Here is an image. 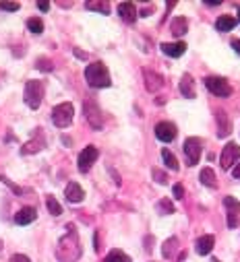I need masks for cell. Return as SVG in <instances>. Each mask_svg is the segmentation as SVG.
Masks as SVG:
<instances>
[{
  "label": "cell",
  "mask_w": 240,
  "mask_h": 262,
  "mask_svg": "<svg viewBox=\"0 0 240 262\" xmlns=\"http://www.w3.org/2000/svg\"><path fill=\"white\" fill-rule=\"evenodd\" d=\"M232 173H234V178H236V180H240V163L234 167V171H232Z\"/></svg>",
  "instance_id": "obj_39"
},
{
  "label": "cell",
  "mask_w": 240,
  "mask_h": 262,
  "mask_svg": "<svg viewBox=\"0 0 240 262\" xmlns=\"http://www.w3.org/2000/svg\"><path fill=\"white\" fill-rule=\"evenodd\" d=\"M183 149H185V155H187L189 165H197L199 159H201V151H203V143H201V139H197V137L187 139L185 145H183Z\"/></svg>",
  "instance_id": "obj_5"
},
{
  "label": "cell",
  "mask_w": 240,
  "mask_h": 262,
  "mask_svg": "<svg viewBox=\"0 0 240 262\" xmlns=\"http://www.w3.org/2000/svg\"><path fill=\"white\" fill-rule=\"evenodd\" d=\"M37 7H39V11H44V13H46V11L50 9V3H46V0H42V3H37Z\"/></svg>",
  "instance_id": "obj_38"
},
{
  "label": "cell",
  "mask_w": 240,
  "mask_h": 262,
  "mask_svg": "<svg viewBox=\"0 0 240 262\" xmlns=\"http://www.w3.org/2000/svg\"><path fill=\"white\" fill-rule=\"evenodd\" d=\"M85 79L89 83V87L93 89H102V87H110V73L106 69V64L102 62H93L85 69Z\"/></svg>",
  "instance_id": "obj_2"
},
{
  "label": "cell",
  "mask_w": 240,
  "mask_h": 262,
  "mask_svg": "<svg viewBox=\"0 0 240 262\" xmlns=\"http://www.w3.org/2000/svg\"><path fill=\"white\" fill-rule=\"evenodd\" d=\"M9 262H31L25 254H15V256H11V260Z\"/></svg>",
  "instance_id": "obj_34"
},
{
  "label": "cell",
  "mask_w": 240,
  "mask_h": 262,
  "mask_svg": "<svg viewBox=\"0 0 240 262\" xmlns=\"http://www.w3.org/2000/svg\"><path fill=\"white\" fill-rule=\"evenodd\" d=\"M157 211H159L162 215H172V213H174V205H172L168 199H164V201L157 203Z\"/></svg>",
  "instance_id": "obj_30"
},
{
  "label": "cell",
  "mask_w": 240,
  "mask_h": 262,
  "mask_svg": "<svg viewBox=\"0 0 240 262\" xmlns=\"http://www.w3.org/2000/svg\"><path fill=\"white\" fill-rule=\"evenodd\" d=\"M44 91H46V85L42 81H27L25 85V91H23V97H25V103L31 107V110H37L42 105V99H44Z\"/></svg>",
  "instance_id": "obj_3"
},
{
  "label": "cell",
  "mask_w": 240,
  "mask_h": 262,
  "mask_svg": "<svg viewBox=\"0 0 240 262\" xmlns=\"http://www.w3.org/2000/svg\"><path fill=\"white\" fill-rule=\"evenodd\" d=\"M240 159V147L236 143H228L219 155V165L222 169H232V165Z\"/></svg>",
  "instance_id": "obj_7"
},
{
  "label": "cell",
  "mask_w": 240,
  "mask_h": 262,
  "mask_svg": "<svg viewBox=\"0 0 240 262\" xmlns=\"http://www.w3.org/2000/svg\"><path fill=\"white\" fill-rule=\"evenodd\" d=\"M35 217H37V211H35L33 207H23V209L15 215V223H17V225H29V223L35 221Z\"/></svg>",
  "instance_id": "obj_15"
},
{
  "label": "cell",
  "mask_w": 240,
  "mask_h": 262,
  "mask_svg": "<svg viewBox=\"0 0 240 262\" xmlns=\"http://www.w3.org/2000/svg\"><path fill=\"white\" fill-rule=\"evenodd\" d=\"M238 23H240V7H238Z\"/></svg>",
  "instance_id": "obj_41"
},
{
  "label": "cell",
  "mask_w": 240,
  "mask_h": 262,
  "mask_svg": "<svg viewBox=\"0 0 240 262\" xmlns=\"http://www.w3.org/2000/svg\"><path fill=\"white\" fill-rule=\"evenodd\" d=\"M199 180H201V184H205V186H209V188H215V186H217L215 173H213L211 167H203L201 173H199Z\"/></svg>",
  "instance_id": "obj_22"
},
{
  "label": "cell",
  "mask_w": 240,
  "mask_h": 262,
  "mask_svg": "<svg viewBox=\"0 0 240 262\" xmlns=\"http://www.w3.org/2000/svg\"><path fill=\"white\" fill-rule=\"evenodd\" d=\"M215 118H217V137H228L230 135V120H228V114L226 112H215Z\"/></svg>",
  "instance_id": "obj_19"
},
{
  "label": "cell",
  "mask_w": 240,
  "mask_h": 262,
  "mask_svg": "<svg viewBox=\"0 0 240 262\" xmlns=\"http://www.w3.org/2000/svg\"><path fill=\"white\" fill-rule=\"evenodd\" d=\"M46 209L50 211L52 217H60V215H63V207L58 205V201L54 199V196H48V199H46Z\"/></svg>",
  "instance_id": "obj_24"
},
{
  "label": "cell",
  "mask_w": 240,
  "mask_h": 262,
  "mask_svg": "<svg viewBox=\"0 0 240 262\" xmlns=\"http://www.w3.org/2000/svg\"><path fill=\"white\" fill-rule=\"evenodd\" d=\"M65 196H67V201L69 203H81L83 199H85V192H83V188L77 184V182H71L67 188H65Z\"/></svg>",
  "instance_id": "obj_13"
},
{
  "label": "cell",
  "mask_w": 240,
  "mask_h": 262,
  "mask_svg": "<svg viewBox=\"0 0 240 262\" xmlns=\"http://www.w3.org/2000/svg\"><path fill=\"white\" fill-rule=\"evenodd\" d=\"M97 155H99V151L93 147V145H89V147H85L81 153H79V159H77V163H79V171H89L91 169V165L95 163V159H97Z\"/></svg>",
  "instance_id": "obj_8"
},
{
  "label": "cell",
  "mask_w": 240,
  "mask_h": 262,
  "mask_svg": "<svg viewBox=\"0 0 240 262\" xmlns=\"http://www.w3.org/2000/svg\"><path fill=\"white\" fill-rule=\"evenodd\" d=\"M104 262H131V258L125 254V252H120V250H112Z\"/></svg>",
  "instance_id": "obj_26"
},
{
  "label": "cell",
  "mask_w": 240,
  "mask_h": 262,
  "mask_svg": "<svg viewBox=\"0 0 240 262\" xmlns=\"http://www.w3.org/2000/svg\"><path fill=\"white\" fill-rule=\"evenodd\" d=\"M162 52L170 58H180L187 52V43L185 41H176V43H162Z\"/></svg>",
  "instance_id": "obj_16"
},
{
  "label": "cell",
  "mask_w": 240,
  "mask_h": 262,
  "mask_svg": "<svg viewBox=\"0 0 240 262\" xmlns=\"http://www.w3.org/2000/svg\"><path fill=\"white\" fill-rule=\"evenodd\" d=\"M85 7L89 11H97V13H104V15L110 13V5L108 3H85Z\"/></svg>",
  "instance_id": "obj_29"
},
{
  "label": "cell",
  "mask_w": 240,
  "mask_h": 262,
  "mask_svg": "<svg viewBox=\"0 0 240 262\" xmlns=\"http://www.w3.org/2000/svg\"><path fill=\"white\" fill-rule=\"evenodd\" d=\"M187 29H189V21H187L185 17H176V19H172V23H170V31H172L176 37H183V35L187 33Z\"/></svg>",
  "instance_id": "obj_17"
},
{
  "label": "cell",
  "mask_w": 240,
  "mask_h": 262,
  "mask_svg": "<svg viewBox=\"0 0 240 262\" xmlns=\"http://www.w3.org/2000/svg\"><path fill=\"white\" fill-rule=\"evenodd\" d=\"M155 137L162 141V143H172L176 139V126L172 122H159L155 126Z\"/></svg>",
  "instance_id": "obj_11"
},
{
  "label": "cell",
  "mask_w": 240,
  "mask_h": 262,
  "mask_svg": "<svg viewBox=\"0 0 240 262\" xmlns=\"http://www.w3.org/2000/svg\"><path fill=\"white\" fill-rule=\"evenodd\" d=\"M0 9H3V11H11V13H15V11H19V5H17V3H0Z\"/></svg>",
  "instance_id": "obj_33"
},
{
  "label": "cell",
  "mask_w": 240,
  "mask_h": 262,
  "mask_svg": "<svg viewBox=\"0 0 240 262\" xmlns=\"http://www.w3.org/2000/svg\"><path fill=\"white\" fill-rule=\"evenodd\" d=\"M236 27V19L234 17H228V15H222L217 21H215V29L226 33V31H232Z\"/></svg>",
  "instance_id": "obj_21"
},
{
  "label": "cell",
  "mask_w": 240,
  "mask_h": 262,
  "mask_svg": "<svg viewBox=\"0 0 240 262\" xmlns=\"http://www.w3.org/2000/svg\"><path fill=\"white\" fill-rule=\"evenodd\" d=\"M203 83H205V87H207L213 95H217V97H230V93H232V87H230L228 81L222 79V77H207Z\"/></svg>",
  "instance_id": "obj_6"
},
{
  "label": "cell",
  "mask_w": 240,
  "mask_h": 262,
  "mask_svg": "<svg viewBox=\"0 0 240 262\" xmlns=\"http://www.w3.org/2000/svg\"><path fill=\"white\" fill-rule=\"evenodd\" d=\"M224 205H226V211H228V227L236 229L238 227V215H240V203L234 199V196H226Z\"/></svg>",
  "instance_id": "obj_9"
},
{
  "label": "cell",
  "mask_w": 240,
  "mask_h": 262,
  "mask_svg": "<svg viewBox=\"0 0 240 262\" xmlns=\"http://www.w3.org/2000/svg\"><path fill=\"white\" fill-rule=\"evenodd\" d=\"M73 114H75L73 103H60V105H56L52 110V122H54V126L67 128L73 122Z\"/></svg>",
  "instance_id": "obj_4"
},
{
  "label": "cell",
  "mask_w": 240,
  "mask_h": 262,
  "mask_svg": "<svg viewBox=\"0 0 240 262\" xmlns=\"http://www.w3.org/2000/svg\"><path fill=\"white\" fill-rule=\"evenodd\" d=\"M118 15H120V19L127 21V23H135V19H137V9H135L133 3H120V5H118Z\"/></svg>",
  "instance_id": "obj_14"
},
{
  "label": "cell",
  "mask_w": 240,
  "mask_h": 262,
  "mask_svg": "<svg viewBox=\"0 0 240 262\" xmlns=\"http://www.w3.org/2000/svg\"><path fill=\"white\" fill-rule=\"evenodd\" d=\"M37 69H42V71H52L54 67H52V64H50L46 58H42V60H39V64H37Z\"/></svg>",
  "instance_id": "obj_35"
},
{
  "label": "cell",
  "mask_w": 240,
  "mask_h": 262,
  "mask_svg": "<svg viewBox=\"0 0 240 262\" xmlns=\"http://www.w3.org/2000/svg\"><path fill=\"white\" fill-rule=\"evenodd\" d=\"M211 262H219V260H217V258H215V260H211Z\"/></svg>",
  "instance_id": "obj_43"
},
{
  "label": "cell",
  "mask_w": 240,
  "mask_h": 262,
  "mask_svg": "<svg viewBox=\"0 0 240 262\" xmlns=\"http://www.w3.org/2000/svg\"><path fill=\"white\" fill-rule=\"evenodd\" d=\"M162 159H164V163H166V167H170L172 171H178V159L174 157V153L172 151H168V149H164L162 151Z\"/></svg>",
  "instance_id": "obj_23"
},
{
  "label": "cell",
  "mask_w": 240,
  "mask_h": 262,
  "mask_svg": "<svg viewBox=\"0 0 240 262\" xmlns=\"http://www.w3.org/2000/svg\"><path fill=\"white\" fill-rule=\"evenodd\" d=\"M213 244H215V237H213V235H203V237L197 239L195 248H197V252H199L201 256H205V254H209V252L213 250Z\"/></svg>",
  "instance_id": "obj_20"
},
{
  "label": "cell",
  "mask_w": 240,
  "mask_h": 262,
  "mask_svg": "<svg viewBox=\"0 0 240 262\" xmlns=\"http://www.w3.org/2000/svg\"><path fill=\"white\" fill-rule=\"evenodd\" d=\"M44 147H46V141H44V137H42V141H37V143H33V141H31V143H27V145L21 149V153H23V155H29V153H37V151H42Z\"/></svg>",
  "instance_id": "obj_27"
},
{
  "label": "cell",
  "mask_w": 240,
  "mask_h": 262,
  "mask_svg": "<svg viewBox=\"0 0 240 262\" xmlns=\"http://www.w3.org/2000/svg\"><path fill=\"white\" fill-rule=\"evenodd\" d=\"M143 77H145V87H147V91L155 93V91H159V89L164 87L162 75H157V73H153V71H143Z\"/></svg>",
  "instance_id": "obj_12"
},
{
  "label": "cell",
  "mask_w": 240,
  "mask_h": 262,
  "mask_svg": "<svg viewBox=\"0 0 240 262\" xmlns=\"http://www.w3.org/2000/svg\"><path fill=\"white\" fill-rule=\"evenodd\" d=\"M0 180H3V182H5L7 186H11V188L15 190V194H21V188H19V186H15V184H13V182H11L9 178H3V176H0Z\"/></svg>",
  "instance_id": "obj_36"
},
{
  "label": "cell",
  "mask_w": 240,
  "mask_h": 262,
  "mask_svg": "<svg viewBox=\"0 0 240 262\" xmlns=\"http://www.w3.org/2000/svg\"><path fill=\"white\" fill-rule=\"evenodd\" d=\"M0 248H3V239H0Z\"/></svg>",
  "instance_id": "obj_42"
},
{
  "label": "cell",
  "mask_w": 240,
  "mask_h": 262,
  "mask_svg": "<svg viewBox=\"0 0 240 262\" xmlns=\"http://www.w3.org/2000/svg\"><path fill=\"white\" fill-rule=\"evenodd\" d=\"M180 93H183L185 97H189V99H193V97L197 95V91H195V81H193L191 75H185L183 81H180Z\"/></svg>",
  "instance_id": "obj_18"
},
{
  "label": "cell",
  "mask_w": 240,
  "mask_h": 262,
  "mask_svg": "<svg viewBox=\"0 0 240 262\" xmlns=\"http://www.w3.org/2000/svg\"><path fill=\"white\" fill-rule=\"evenodd\" d=\"M69 233L58 242V248H56V258L60 262H77L79 256H81V246H79V237H77V231H75V225H67Z\"/></svg>",
  "instance_id": "obj_1"
},
{
  "label": "cell",
  "mask_w": 240,
  "mask_h": 262,
  "mask_svg": "<svg viewBox=\"0 0 240 262\" xmlns=\"http://www.w3.org/2000/svg\"><path fill=\"white\" fill-rule=\"evenodd\" d=\"M83 112H85L87 122H89V124H91L95 130H99V128H102V124H104V120H102V112H99L97 103H95V101H85Z\"/></svg>",
  "instance_id": "obj_10"
},
{
  "label": "cell",
  "mask_w": 240,
  "mask_h": 262,
  "mask_svg": "<svg viewBox=\"0 0 240 262\" xmlns=\"http://www.w3.org/2000/svg\"><path fill=\"white\" fill-rule=\"evenodd\" d=\"M232 48H234V52L240 56V39H232Z\"/></svg>",
  "instance_id": "obj_37"
},
{
  "label": "cell",
  "mask_w": 240,
  "mask_h": 262,
  "mask_svg": "<svg viewBox=\"0 0 240 262\" xmlns=\"http://www.w3.org/2000/svg\"><path fill=\"white\" fill-rule=\"evenodd\" d=\"M151 176H153V180H155L157 184H166V182H168V176H166L164 171H159V169H155V167L151 169Z\"/></svg>",
  "instance_id": "obj_31"
},
{
  "label": "cell",
  "mask_w": 240,
  "mask_h": 262,
  "mask_svg": "<svg viewBox=\"0 0 240 262\" xmlns=\"http://www.w3.org/2000/svg\"><path fill=\"white\" fill-rule=\"evenodd\" d=\"M176 248H178V239H176V237L166 239V242H164V248H162L164 258H172V256H174V252H176Z\"/></svg>",
  "instance_id": "obj_25"
},
{
  "label": "cell",
  "mask_w": 240,
  "mask_h": 262,
  "mask_svg": "<svg viewBox=\"0 0 240 262\" xmlns=\"http://www.w3.org/2000/svg\"><path fill=\"white\" fill-rule=\"evenodd\" d=\"M27 29H29L31 33L39 35V33L44 31V21H42V19H37V17H31V19H27Z\"/></svg>",
  "instance_id": "obj_28"
},
{
  "label": "cell",
  "mask_w": 240,
  "mask_h": 262,
  "mask_svg": "<svg viewBox=\"0 0 240 262\" xmlns=\"http://www.w3.org/2000/svg\"><path fill=\"white\" fill-rule=\"evenodd\" d=\"M75 54H77V56H79V58H83V60H85V58H87V54H83V52H79V50H75Z\"/></svg>",
  "instance_id": "obj_40"
},
{
  "label": "cell",
  "mask_w": 240,
  "mask_h": 262,
  "mask_svg": "<svg viewBox=\"0 0 240 262\" xmlns=\"http://www.w3.org/2000/svg\"><path fill=\"white\" fill-rule=\"evenodd\" d=\"M172 192H174V199H185V188H183V184H176L174 188H172Z\"/></svg>",
  "instance_id": "obj_32"
}]
</instances>
